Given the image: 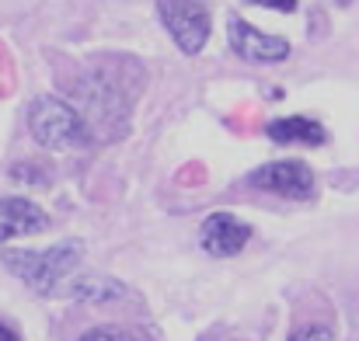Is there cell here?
<instances>
[{"label":"cell","instance_id":"cell-13","mask_svg":"<svg viewBox=\"0 0 359 341\" xmlns=\"http://www.w3.org/2000/svg\"><path fill=\"white\" fill-rule=\"evenodd\" d=\"M255 7H269V11H279V14H293L300 0H248Z\"/></svg>","mask_w":359,"mask_h":341},{"label":"cell","instance_id":"cell-8","mask_svg":"<svg viewBox=\"0 0 359 341\" xmlns=\"http://www.w3.org/2000/svg\"><path fill=\"white\" fill-rule=\"evenodd\" d=\"M49 227V216L32 202V199H0V244L11 237H28L42 233Z\"/></svg>","mask_w":359,"mask_h":341},{"label":"cell","instance_id":"cell-6","mask_svg":"<svg viewBox=\"0 0 359 341\" xmlns=\"http://www.w3.org/2000/svg\"><path fill=\"white\" fill-rule=\"evenodd\" d=\"M227 35H231V46L241 60L248 63H279L290 56V42L279 39V35H265L258 28H251L248 21L241 18H231L227 21Z\"/></svg>","mask_w":359,"mask_h":341},{"label":"cell","instance_id":"cell-14","mask_svg":"<svg viewBox=\"0 0 359 341\" xmlns=\"http://www.w3.org/2000/svg\"><path fill=\"white\" fill-rule=\"evenodd\" d=\"M0 341H18V335H14L7 324H0Z\"/></svg>","mask_w":359,"mask_h":341},{"label":"cell","instance_id":"cell-4","mask_svg":"<svg viewBox=\"0 0 359 341\" xmlns=\"http://www.w3.org/2000/svg\"><path fill=\"white\" fill-rule=\"evenodd\" d=\"M157 14L185 56H196L210 39V4L206 0H157Z\"/></svg>","mask_w":359,"mask_h":341},{"label":"cell","instance_id":"cell-15","mask_svg":"<svg viewBox=\"0 0 359 341\" xmlns=\"http://www.w3.org/2000/svg\"><path fill=\"white\" fill-rule=\"evenodd\" d=\"M335 4H349V0H335Z\"/></svg>","mask_w":359,"mask_h":341},{"label":"cell","instance_id":"cell-7","mask_svg":"<svg viewBox=\"0 0 359 341\" xmlns=\"http://www.w3.org/2000/svg\"><path fill=\"white\" fill-rule=\"evenodd\" d=\"M248 237H251L248 223H241L238 216H231V213L206 216V223L199 230V244L213 258H234V254H241L244 244H248Z\"/></svg>","mask_w":359,"mask_h":341},{"label":"cell","instance_id":"cell-2","mask_svg":"<svg viewBox=\"0 0 359 341\" xmlns=\"http://www.w3.org/2000/svg\"><path fill=\"white\" fill-rule=\"evenodd\" d=\"M74 109L91 139H119L129 125V98L109 74H88L74 84Z\"/></svg>","mask_w":359,"mask_h":341},{"label":"cell","instance_id":"cell-11","mask_svg":"<svg viewBox=\"0 0 359 341\" xmlns=\"http://www.w3.org/2000/svg\"><path fill=\"white\" fill-rule=\"evenodd\" d=\"M77 341H129V335H122L119 328H91L88 335H81Z\"/></svg>","mask_w":359,"mask_h":341},{"label":"cell","instance_id":"cell-9","mask_svg":"<svg viewBox=\"0 0 359 341\" xmlns=\"http://www.w3.org/2000/svg\"><path fill=\"white\" fill-rule=\"evenodd\" d=\"M269 139L276 143H307V146H321L328 139L325 125L314 122V118H304V115H290V118H276L269 122Z\"/></svg>","mask_w":359,"mask_h":341},{"label":"cell","instance_id":"cell-3","mask_svg":"<svg viewBox=\"0 0 359 341\" xmlns=\"http://www.w3.org/2000/svg\"><path fill=\"white\" fill-rule=\"evenodd\" d=\"M28 129L46 150H81L91 143L84 118L63 98H35L28 109Z\"/></svg>","mask_w":359,"mask_h":341},{"label":"cell","instance_id":"cell-12","mask_svg":"<svg viewBox=\"0 0 359 341\" xmlns=\"http://www.w3.org/2000/svg\"><path fill=\"white\" fill-rule=\"evenodd\" d=\"M290 341H332V331L321 324H311V328H300L297 335H290Z\"/></svg>","mask_w":359,"mask_h":341},{"label":"cell","instance_id":"cell-1","mask_svg":"<svg viewBox=\"0 0 359 341\" xmlns=\"http://www.w3.org/2000/svg\"><path fill=\"white\" fill-rule=\"evenodd\" d=\"M84 247L81 240H63V244H53L46 251H25V247H7L0 254V261L28 286L35 289L39 296H56L63 289V282L74 275L77 261H81Z\"/></svg>","mask_w":359,"mask_h":341},{"label":"cell","instance_id":"cell-5","mask_svg":"<svg viewBox=\"0 0 359 341\" xmlns=\"http://www.w3.org/2000/svg\"><path fill=\"white\" fill-rule=\"evenodd\" d=\"M255 188L283 195V199H311L314 195V171L304 160H276L265 164L258 171H251L248 178Z\"/></svg>","mask_w":359,"mask_h":341},{"label":"cell","instance_id":"cell-10","mask_svg":"<svg viewBox=\"0 0 359 341\" xmlns=\"http://www.w3.org/2000/svg\"><path fill=\"white\" fill-rule=\"evenodd\" d=\"M60 293H67L74 300H88V303H109V300H119L126 286L109 275H77V279H67Z\"/></svg>","mask_w":359,"mask_h":341}]
</instances>
